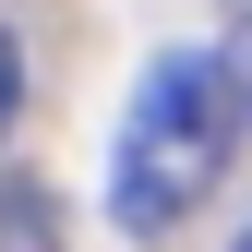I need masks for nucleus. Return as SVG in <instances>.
I'll return each instance as SVG.
<instances>
[{"mask_svg": "<svg viewBox=\"0 0 252 252\" xmlns=\"http://www.w3.org/2000/svg\"><path fill=\"white\" fill-rule=\"evenodd\" d=\"M240 84H228V48H156L120 96V132H108V228L132 240H168L240 156Z\"/></svg>", "mask_w": 252, "mask_h": 252, "instance_id": "nucleus-1", "label": "nucleus"}, {"mask_svg": "<svg viewBox=\"0 0 252 252\" xmlns=\"http://www.w3.org/2000/svg\"><path fill=\"white\" fill-rule=\"evenodd\" d=\"M240 252H252V228H240Z\"/></svg>", "mask_w": 252, "mask_h": 252, "instance_id": "nucleus-4", "label": "nucleus"}, {"mask_svg": "<svg viewBox=\"0 0 252 252\" xmlns=\"http://www.w3.org/2000/svg\"><path fill=\"white\" fill-rule=\"evenodd\" d=\"M228 84H240V120H252V24H240V48H228Z\"/></svg>", "mask_w": 252, "mask_h": 252, "instance_id": "nucleus-3", "label": "nucleus"}, {"mask_svg": "<svg viewBox=\"0 0 252 252\" xmlns=\"http://www.w3.org/2000/svg\"><path fill=\"white\" fill-rule=\"evenodd\" d=\"M12 108H24V48L0 36V132H12Z\"/></svg>", "mask_w": 252, "mask_h": 252, "instance_id": "nucleus-2", "label": "nucleus"}]
</instances>
